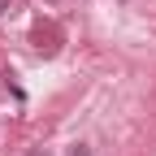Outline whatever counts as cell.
Wrapping results in <instances>:
<instances>
[{"label": "cell", "instance_id": "3", "mask_svg": "<svg viewBox=\"0 0 156 156\" xmlns=\"http://www.w3.org/2000/svg\"><path fill=\"white\" fill-rule=\"evenodd\" d=\"M26 156H52V152H44V147H35V152H26Z\"/></svg>", "mask_w": 156, "mask_h": 156}, {"label": "cell", "instance_id": "1", "mask_svg": "<svg viewBox=\"0 0 156 156\" xmlns=\"http://www.w3.org/2000/svg\"><path fill=\"white\" fill-rule=\"evenodd\" d=\"M35 48L44 52V56H56V48H61V30H56V26H39V30H35Z\"/></svg>", "mask_w": 156, "mask_h": 156}, {"label": "cell", "instance_id": "2", "mask_svg": "<svg viewBox=\"0 0 156 156\" xmlns=\"http://www.w3.org/2000/svg\"><path fill=\"white\" fill-rule=\"evenodd\" d=\"M69 156H87V147H83V143H78V147H74V152H69Z\"/></svg>", "mask_w": 156, "mask_h": 156}]
</instances>
